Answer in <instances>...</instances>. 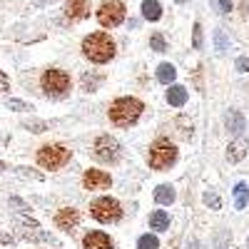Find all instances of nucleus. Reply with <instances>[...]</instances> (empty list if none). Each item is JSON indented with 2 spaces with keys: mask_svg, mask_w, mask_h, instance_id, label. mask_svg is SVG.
Here are the masks:
<instances>
[{
  "mask_svg": "<svg viewBox=\"0 0 249 249\" xmlns=\"http://www.w3.org/2000/svg\"><path fill=\"white\" fill-rule=\"evenodd\" d=\"M82 53L92 62H107L115 55V40L107 33H92L82 40Z\"/></svg>",
  "mask_w": 249,
  "mask_h": 249,
  "instance_id": "1",
  "label": "nucleus"
},
{
  "mask_svg": "<svg viewBox=\"0 0 249 249\" xmlns=\"http://www.w3.org/2000/svg\"><path fill=\"white\" fill-rule=\"evenodd\" d=\"M142 115V102L137 97H120L110 105V120L117 127H130Z\"/></svg>",
  "mask_w": 249,
  "mask_h": 249,
  "instance_id": "2",
  "label": "nucleus"
},
{
  "mask_svg": "<svg viewBox=\"0 0 249 249\" xmlns=\"http://www.w3.org/2000/svg\"><path fill=\"white\" fill-rule=\"evenodd\" d=\"M70 160V150L62 147V144H45V147L37 150V164L45 170H57Z\"/></svg>",
  "mask_w": 249,
  "mask_h": 249,
  "instance_id": "3",
  "label": "nucleus"
},
{
  "mask_svg": "<svg viewBox=\"0 0 249 249\" xmlns=\"http://www.w3.org/2000/svg\"><path fill=\"white\" fill-rule=\"evenodd\" d=\"M177 160V150L175 144L167 140H157L150 150V167L152 170H167L170 164Z\"/></svg>",
  "mask_w": 249,
  "mask_h": 249,
  "instance_id": "4",
  "label": "nucleus"
},
{
  "mask_svg": "<svg viewBox=\"0 0 249 249\" xmlns=\"http://www.w3.org/2000/svg\"><path fill=\"white\" fill-rule=\"evenodd\" d=\"M40 85H43V90L50 97H62V95H68V90H70V77H68V72H62V70H45L43 77H40Z\"/></svg>",
  "mask_w": 249,
  "mask_h": 249,
  "instance_id": "5",
  "label": "nucleus"
},
{
  "mask_svg": "<svg viewBox=\"0 0 249 249\" xmlns=\"http://www.w3.org/2000/svg\"><path fill=\"white\" fill-rule=\"evenodd\" d=\"M90 212H92V217H95L97 222H102V224L117 222V219L122 217L120 202H117V199H112V197H100V199H95V202H92V207H90Z\"/></svg>",
  "mask_w": 249,
  "mask_h": 249,
  "instance_id": "6",
  "label": "nucleus"
},
{
  "mask_svg": "<svg viewBox=\"0 0 249 249\" xmlns=\"http://www.w3.org/2000/svg\"><path fill=\"white\" fill-rule=\"evenodd\" d=\"M97 20L102 28H115L124 20V5L120 0H105L97 10Z\"/></svg>",
  "mask_w": 249,
  "mask_h": 249,
  "instance_id": "7",
  "label": "nucleus"
},
{
  "mask_svg": "<svg viewBox=\"0 0 249 249\" xmlns=\"http://www.w3.org/2000/svg\"><path fill=\"white\" fill-rule=\"evenodd\" d=\"M95 157H97L100 162H117V157H120V144H117V140L110 137V135H100V137L95 140Z\"/></svg>",
  "mask_w": 249,
  "mask_h": 249,
  "instance_id": "8",
  "label": "nucleus"
},
{
  "mask_svg": "<svg viewBox=\"0 0 249 249\" xmlns=\"http://www.w3.org/2000/svg\"><path fill=\"white\" fill-rule=\"evenodd\" d=\"M82 184H85L88 190H107V187L112 184V179L102 170H88L85 177H82Z\"/></svg>",
  "mask_w": 249,
  "mask_h": 249,
  "instance_id": "9",
  "label": "nucleus"
},
{
  "mask_svg": "<svg viewBox=\"0 0 249 249\" xmlns=\"http://www.w3.org/2000/svg\"><path fill=\"white\" fill-rule=\"evenodd\" d=\"M77 222H80V214H77V210H60L57 214H55V224H57V230H62V232H72L75 227H77Z\"/></svg>",
  "mask_w": 249,
  "mask_h": 249,
  "instance_id": "10",
  "label": "nucleus"
},
{
  "mask_svg": "<svg viewBox=\"0 0 249 249\" xmlns=\"http://www.w3.org/2000/svg\"><path fill=\"white\" fill-rule=\"evenodd\" d=\"M65 15L70 20H82L90 15V3L88 0H65Z\"/></svg>",
  "mask_w": 249,
  "mask_h": 249,
  "instance_id": "11",
  "label": "nucleus"
},
{
  "mask_svg": "<svg viewBox=\"0 0 249 249\" xmlns=\"http://www.w3.org/2000/svg\"><path fill=\"white\" fill-rule=\"evenodd\" d=\"M82 247L85 249H112V239L102 232H90L85 239H82Z\"/></svg>",
  "mask_w": 249,
  "mask_h": 249,
  "instance_id": "12",
  "label": "nucleus"
},
{
  "mask_svg": "<svg viewBox=\"0 0 249 249\" xmlns=\"http://www.w3.org/2000/svg\"><path fill=\"white\" fill-rule=\"evenodd\" d=\"M227 130H230L232 135H237V137L244 132V117H242L239 110H230V112H227Z\"/></svg>",
  "mask_w": 249,
  "mask_h": 249,
  "instance_id": "13",
  "label": "nucleus"
},
{
  "mask_svg": "<svg viewBox=\"0 0 249 249\" xmlns=\"http://www.w3.org/2000/svg\"><path fill=\"white\" fill-rule=\"evenodd\" d=\"M247 157V142L239 137V140H234L230 147H227V160L230 162H242Z\"/></svg>",
  "mask_w": 249,
  "mask_h": 249,
  "instance_id": "14",
  "label": "nucleus"
},
{
  "mask_svg": "<svg viewBox=\"0 0 249 249\" xmlns=\"http://www.w3.org/2000/svg\"><path fill=\"white\" fill-rule=\"evenodd\" d=\"M167 102H170V105H175V107H182L184 102H187V90L182 85H172L167 90Z\"/></svg>",
  "mask_w": 249,
  "mask_h": 249,
  "instance_id": "15",
  "label": "nucleus"
},
{
  "mask_svg": "<svg viewBox=\"0 0 249 249\" xmlns=\"http://www.w3.org/2000/svg\"><path fill=\"white\" fill-rule=\"evenodd\" d=\"M142 15L147 20H160L162 18V5L157 3V0H144L142 3Z\"/></svg>",
  "mask_w": 249,
  "mask_h": 249,
  "instance_id": "16",
  "label": "nucleus"
},
{
  "mask_svg": "<svg viewBox=\"0 0 249 249\" xmlns=\"http://www.w3.org/2000/svg\"><path fill=\"white\" fill-rule=\"evenodd\" d=\"M155 199L160 204H172L175 202V190H172L170 184H160L157 190H155Z\"/></svg>",
  "mask_w": 249,
  "mask_h": 249,
  "instance_id": "17",
  "label": "nucleus"
},
{
  "mask_svg": "<svg viewBox=\"0 0 249 249\" xmlns=\"http://www.w3.org/2000/svg\"><path fill=\"white\" fill-rule=\"evenodd\" d=\"M247 202H249V187L244 182H239L234 187V207H237V210H244Z\"/></svg>",
  "mask_w": 249,
  "mask_h": 249,
  "instance_id": "18",
  "label": "nucleus"
},
{
  "mask_svg": "<svg viewBox=\"0 0 249 249\" xmlns=\"http://www.w3.org/2000/svg\"><path fill=\"white\" fill-rule=\"evenodd\" d=\"M177 77V70L170 65V62H162V65L157 68V80L160 82H164V85H170V82Z\"/></svg>",
  "mask_w": 249,
  "mask_h": 249,
  "instance_id": "19",
  "label": "nucleus"
},
{
  "mask_svg": "<svg viewBox=\"0 0 249 249\" xmlns=\"http://www.w3.org/2000/svg\"><path fill=\"white\" fill-rule=\"evenodd\" d=\"M150 227H152V230H167V227H170V217L167 214H164L162 210H157V212H152V217H150Z\"/></svg>",
  "mask_w": 249,
  "mask_h": 249,
  "instance_id": "20",
  "label": "nucleus"
},
{
  "mask_svg": "<svg viewBox=\"0 0 249 249\" xmlns=\"http://www.w3.org/2000/svg\"><path fill=\"white\" fill-rule=\"evenodd\" d=\"M100 82H102V77H100V75H85V77H82V90L92 92V90H97Z\"/></svg>",
  "mask_w": 249,
  "mask_h": 249,
  "instance_id": "21",
  "label": "nucleus"
},
{
  "mask_svg": "<svg viewBox=\"0 0 249 249\" xmlns=\"http://www.w3.org/2000/svg\"><path fill=\"white\" fill-rule=\"evenodd\" d=\"M160 247V242H157V237H152V234H144V237H140V242H137V249H157Z\"/></svg>",
  "mask_w": 249,
  "mask_h": 249,
  "instance_id": "22",
  "label": "nucleus"
},
{
  "mask_svg": "<svg viewBox=\"0 0 249 249\" xmlns=\"http://www.w3.org/2000/svg\"><path fill=\"white\" fill-rule=\"evenodd\" d=\"M150 45H152L155 53H164V48H167V45H164V37H162L160 33H155V35L150 37Z\"/></svg>",
  "mask_w": 249,
  "mask_h": 249,
  "instance_id": "23",
  "label": "nucleus"
},
{
  "mask_svg": "<svg viewBox=\"0 0 249 249\" xmlns=\"http://www.w3.org/2000/svg\"><path fill=\"white\" fill-rule=\"evenodd\" d=\"M204 204L212 207V210H219V207H222V199H219L214 192H207V195H204Z\"/></svg>",
  "mask_w": 249,
  "mask_h": 249,
  "instance_id": "24",
  "label": "nucleus"
},
{
  "mask_svg": "<svg viewBox=\"0 0 249 249\" xmlns=\"http://www.w3.org/2000/svg\"><path fill=\"white\" fill-rule=\"evenodd\" d=\"M195 33H192V48L195 50H199L202 48V25L199 23H195V28H192Z\"/></svg>",
  "mask_w": 249,
  "mask_h": 249,
  "instance_id": "25",
  "label": "nucleus"
},
{
  "mask_svg": "<svg viewBox=\"0 0 249 249\" xmlns=\"http://www.w3.org/2000/svg\"><path fill=\"white\" fill-rule=\"evenodd\" d=\"M25 127H30L33 132H45L48 127H45V122H40V120H30V122H25Z\"/></svg>",
  "mask_w": 249,
  "mask_h": 249,
  "instance_id": "26",
  "label": "nucleus"
},
{
  "mask_svg": "<svg viewBox=\"0 0 249 249\" xmlns=\"http://www.w3.org/2000/svg\"><path fill=\"white\" fill-rule=\"evenodd\" d=\"M237 70H239V72H249V60H247V57H239V60H237Z\"/></svg>",
  "mask_w": 249,
  "mask_h": 249,
  "instance_id": "27",
  "label": "nucleus"
},
{
  "mask_svg": "<svg viewBox=\"0 0 249 249\" xmlns=\"http://www.w3.org/2000/svg\"><path fill=\"white\" fill-rule=\"evenodd\" d=\"M217 48H219V53H224L227 50V43H224V35L217 30Z\"/></svg>",
  "mask_w": 249,
  "mask_h": 249,
  "instance_id": "28",
  "label": "nucleus"
},
{
  "mask_svg": "<svg viewBox=\"0 0 249 249\" xmlns=\"http://www.w3.org/2000/svg\"><path fill=\"white\" fill-rule=\"evenodd\" d=\"M10 107L13 110H28V105H25V102H20V100H10Z\"/></svg>",
  "mask_w": 249,
  "mask_h": 249,
  "instance_id": "29",
  "label": "nucleus"
},
{
  "mask_svg": "<svg viewBox=\"0 0 249 249\" xmlns=\"http://www.w3.org/2000/svg\"><path fill=\"white\" fill-rule=\"evenodd\" d=\"M10 204H15L20 212H28V204H25V202H20V199H10Z\"/></svg>",
  "mask_w": 249,
  "mask_h": 249,
  "instance_id": "30",
  "label": "nucleus"
},
{
  "mask_svg": "<svg viewBox=\"0 0 249 249\" xmlns=\"http://www.w3.org/2000/svg\"><path fill=\"white\" fill-rule=\"evenodd\" d=\"M219 5H222V13H230L232 10V0H219Z\"/></svg>",
  "mask_w": 249,
  "mask_h": 249,
  "instance_id": "31",
  "label": "nucleus"
},
{
  "mask_svg": "<svg viewBox=\"0 0 249 249\" xmlns=\"http://www.w3.org/2000/svg\"><path fill=\"white\" fill-rule=\"evenodd\" d=\"M187 249H202V244H199L197 239H192V242H190V247H187Z\"/></svg>",
  "mask_w": 249,
  "mask_h": 249,
  "instance_id": "32",
  "label": "nucleus"
},
{
  "mask_svg": "<svg viewBox=\"0 0 249 249\" xmlns=\"http://www.w3.org/2000/svg\"><path fill=\"white\" fill-rule=\"evenodd\" d=\"M0 242H10V237H8V234H3V232H0Z\"/></svg>",
  "mask_w": 249,
  "mask_h": 249,
  "instance_id": "33",
  "label": "nucleus"
},
{
  "mask_svg": "<svg viewBox=\"0 0 249 249\" xmlns=\"http://www.w3.org/2000/svg\"><path fill=\"white\" fill-rule=\"evenodd\" d=\"M177 3H184V0H177Z\"/></svg>",
  "mask_w": 249,
  "mask_h": 249,
  "instance_id": "34",
  "label": "nucleus"
}]
</instances>
